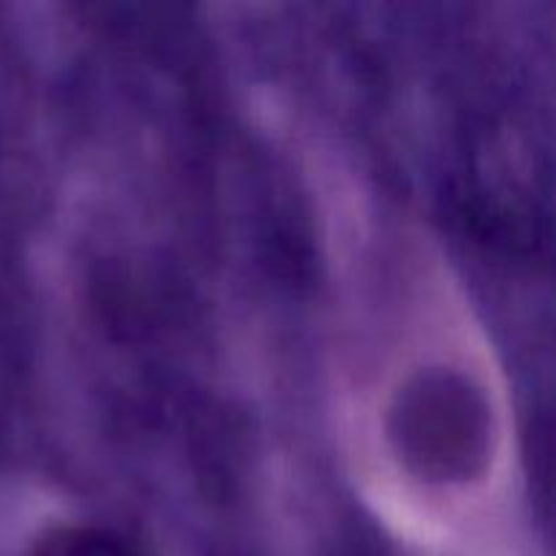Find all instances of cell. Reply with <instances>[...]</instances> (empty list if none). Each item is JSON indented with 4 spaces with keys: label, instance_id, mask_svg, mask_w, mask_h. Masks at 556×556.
Here are the masks:
<instances>
[{
    "label": "cell",
    "instance_id": "obj_1",
    "mask_svg": "<svg viewBox=\"0 0 556 556\" xmlns=\"http://www.w3.org/2000/svg\"><path fill=\"white\" fill-rule=\"evenodd\" d=\"M391 438L405 465L424 481H467L489 456L492 416L470 380L432 369L400 394L391 413Z\"/></svg>",
    "mask_w": 556,
    "mask_h": 556
},
{
    "label": "cell",
    "instance_id": "obj_2",
    "mask_svg": "<svg viewBox=\"0 0 556 556\" xmlns=\"http://www.w3.org/2000/svg\"><path fill=\"white\" fill-rule=\"evenodd\" d=\"M30 556H139L125 538L101 527H63L33 546Z\"/></svg>",
    "mask_w": 556,
    "mask_h": 556
}]
</instances>
